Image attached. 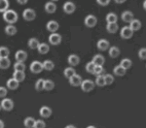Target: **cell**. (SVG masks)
Returning <instances> with one entry per match:
<instances>
[{
	"label": "cell",
	"instance_id": "1",
	"mask_svg": "<svg viewBox=\"0 0 146 128\" xmlns=\"http://www.w3.org/2000/svg\"><path fill=\"white\" fill-rule=\"evenodd\" d=\"M3 18L9 24H14L18 20V14L14 10H8L3 13Z\"/></svg>",
	"mask_w": 146,
	"mask_h": 128
},
{
	"label": "cell",
	"instance_id": "2",
	"mask_svg": "<svg viewBox=\"0 0 146 128\" xmlns=\"http://www.w3.org/2000/svg\"><path fill=\"white\" fill-rule=\"evenodd\" d=\"M95 85L96 83L92 80H84L81 83V88L84 92H90L95 88Z\"/></svg>",
	"mask_w": 146,
	"mask_h": 128
},
{
	"label": "cell",
	"instance_id": "3",
	"mask_svg": "<svg viewBox=\"0 0 146 128\" xmlns=\"http://www.w3.org/2000/svg\"><path fill=\"white\" fill-rule=\"evenodd\" d=\"M23 17L25 20H27V22H32V20L36 18V13H35V11L33 10V9L28 8V9H25V10L23 11Z\"/></svg>",
	"mask_w": 146,
	"mask_h": 128
},
{
	"label": "cell",
	"instance_id": "4",
	"mask_svg": "<svg viewBox=\"0 0 146 128\" xmlns=\"http://www.w3.org/2000/svg\"><path fill=\"white\" fill-rule=\"evenodd\" d=\"M44 70V67H43V63L39 61H33L31 64H30V71L34 74H38V73H41L42 71Z\"/></svg>",
	"mask_w": 146,
	"mask_h": 128
},
{
	"label": "cell",
	"instance_id": "5",
	"mask_svg": "<svg viewBox=\"0 0 146 128\" xmlns=\"http://www.w3.org/2000/svg\"><path fill=\"white\" fill-rule=\"evenodd\" d=\"M1 108L4 111H12L14 108V102L9 98L3 99L1 102Z\"/></svg>",
	"mask_w": 146,
	"mask_h": 128
},
{
	"label": "cell",
	"instance_id": "6",
	"mask_svg": "<svg viewBox=\"0 0 146 128\" xmlns=\"http://www.w3.org/2000/svg\"><path fill=\"white\" fill-rule=\"evenodd\" d=\"M133 31L131 29L129 26H124L123 28L121 29V32H120V35L123 39H129L133 37Z\"/></svg>",
	"mask_w": 146,
	"mask_h": 128
},
{
	"label": "cell",
	"instance_id": "7",
	"mask_svg": "<svg viewBox=\"0 0 146 128\" xmlns=\"http://www.w3.org/2000/svg\"><path fill=\"white\" fill-rule=\"evenodd\" d=\"M49 42H50V44H52L53 46L58 45V44H60V42H62V36H60V34H58V33H52L50 36H49Z\"/></svg>",
	"mask_w": 146,
	"mask_h": 128
},
{
	"label": "cell",
	"instance_id": "8",
	"mask_svg": "<svg viewBox=\"0 0 146 128\" xmlns=\"http://www.w3.org/2000/svg\"><path fill=\"white\" fill-rule=\"evenodd\" d=\"M76 10V5H75L73 2L71 1H67L63 4V11L65 12L66 14H72L74 13V11Z\"/></svg>",
	"mask_w": 146,
	"mask_h": 128
},
{
	"label": "cell",
	"instance_id": "9",
	"mask_svg": "<svg viewBox=\"0 0 146 128\" xmlns=\"http://www.w3.org/2000/svg\"><path fill=\"white\" fill-rule=\"evenodd\" d=\"M96 22H98V18H96L94 15H89L85 18V24L88 27H94L96 26Z\"/></svg>",
	"mask_w": 146,
	"mask_h": 128
},
{
	"label": "cell",
	"instance_id": "10",
	"mask_svg": "<svg viewBox=\"0 0 146 128\" xmlns=\"http://www.w3.org/2000/svg\"><path fill=\"white\" fill-rule=\"evenodd\" d=\"M46 27L48 29V31L52 32V33H56V31L58 29L60 25H58V22H56V20H50V22L47 23Z\"/></svg>",
	"mask_w": 146,
	"mask_h": 128
},
{
	"label": "cell",
	"instance_id": "11",
	"mask_svg": "<svg viewBox=\"0 0 146 128\" xmlns=\"http://www.w3.org/2000/svg\"><path fill=\"white\" fill-rule=\"evenodd\" d=\"M82 81H82V78L79 75H77V74H75L74 76H72L69 79V83L72 87H79V85H81Z\"/></svg>",
	"mask_w": 146,
	"mask_h": 128
},
{
	"label": "cell",
	"instance_id": "12",
	"mask_svg": "<svg viewBox=\"0 0 146 128\" xmlns=\"http://www.w3.org/2000/svg\"><path fill=\"white\" fill-rule=\"evenodd\" d=\"M15 57L18 62H23L27 60V52H25V51H23V50H19L18 52L16 53Z\"/></svg>",
	"mask_w": 146,
	"mask_h": 128
},
{
	"label": "cell",
	"instance_id": "13",
	"mask_svg": "<svg viewBox=\"0 0 146 128\" xmlns=\"http://www.w3.org/2000/svg\"><path fill=\"white\" fill-rule=\"evenodd\" d=\"M39 114H40V116H41L42 117L47 118V117H49V116H51L52 109L50 108V107H48V106H43L41 109H40Z\"/></svg>",
	"mask_w": 146,
	"mask_h": 128
},
{
	"label": "cell",
	"instance_id": "14",
	"mask_svg": "<svg viewBox=\"0 0 146 128\" xmlns=\"http://www.w3.org/2000/svg\"><path fill=\"white\" fill-rule=\"evenodd\" d=\"M122 20H124L125 22H129L131 23L133 20V14L129 11H125L121 16Z\"/></svg>",
	"mask_w": 146,
	"mask_h": 128
},
{
	"label": "cell",
	"instance_id": "15",
	"mask_svg": "<svg viewBox=\"0 0 146 128\" xmlns=\"http://www.w3.org/2000/svg\"><path fill=\"white\" fill-rule=\"evenodd\" d=\"M109 42L107 40H105V39H100V40H98V49L100 51H106L108 48H109Z\"/></svg>",
	"mask_w": 146,
	"mask_h": 128
},
{
	"label": "cell",
	"instance_id": "16",
	"mask_svg": "<svg viewBox=\"0 0 146 128\" xmlns=\"http://www.w3.org/2000/svg\"><path fill=\"white\" fill-rule=\"evenodd\" d=\"M92 61H93L96 66H103V64H104V62H105V59L101 54H96L95 56L93 57Z\"/></svg>",
	"mask_w": 146,
	"mask_h": 128
},
{
	"label": "cell",
	"instance_id": "17",
	"mask_svg": "<svg viewBox=\"0 0 146 128\" xmlns=\"http://www.w3.org/2000/svg\"><path fill=\"white\" fill-rule=\"evenodd\" d=\"M67 61L71 66H76V65L79 64L80 58L78 55H76V54H70L67 58Z\"/></svg>",
	"mask_w": 146,
	"mask_h": 128
},
{
	"label": "cell",
	"instance_id": "18",
	"mask_svg": "<svg viewBox=\"0 0 146 128\" xmlns=\"http://www.w3.org/2000/svg\"><path fill=\"white\" fill-rule=\"evenodd\" d=\"M56 10V5L55 3H54V2L49 1V2H47V3L45 4V11L48 14L55 13Z\"/></svg>",
	"mask_w": 146,
	"mask_h": 128
},
{
	"label": "cell",
	"instance_id": "19",
	"mask_svg": "<svg viewBox=\"0 0 146 128\" xmlns=\"http://www.w3.org/2000/svg\"><path fill=\"white\" fill-rule=\"evenodd\" d=\"M11 65V61L8 57H0V68L8 69Z\"/></svg>",
	"mask_w": 146,
	"mask_h": 128
},
{
	"label": "cell",
	"instance_id": "20",
	"mask_svg": "<svg viewBox=\"0 0 146 128\" xmlns=\"http://www.w3.org/2000/svg\"><path fill=\"white\" fill-rule=\"evenodd\" d=\"M19 81L17 80H15L14 78L12 79H9L8 81H7V87H8V88H10V89H17V88L19 87Z\"/></svg>",
	"mask_w": 146,
	"mask_h": 128
},
{
	"label": "cell",
	"instance_id": "21",
	"mask_svg": "<svg viewBox=\"0 0 146 128\" xmlns=\"http://www.w3.org/2000/svg\"><path fill=\"white\" fill-rule=\"evenodd\" d=\"M27 45H28V47H29V49H31V50H35V49H38L40 43H39L38 39L30 38L29 40H28Z\"/></svg>",
	"mask_w": 146,
	"mask_h": 128
},
{
	"label": "cell",
	"instance_id": "22",
	"mask_svg": "<svg viewBox=\"0 0 146 128\" xmlns=\"http://www.w3.org/2000/svg\"><path fill=\"white\" fill-rule=\"evenodd\" d=\"M37 50H38L39 53H41V54H46L50 51V47H49V45H47L46 43H40Z\"/></svg>",
	"mask_w": 146,
	"mask_h": 128
},
{
	"label": "cell",
	"instance_id": "23",
	"mask_svg": "<svg viewBox=\"0 0 146 128\" xmlns=\"http://www.w3.org/2000/svg\"><path fill=\"white\" fill-rule=\"evenodd\" d=\"M13 78L20 83V81H23L25 80V72H23V71H15L13 74Z\"/></svg>",
	"mask_w": 146,
	"mask_h": 128
},
{
	"label": "cell",
	"instance_id": "24",
	"mask_svg": "<svg viewBox=\"0 0 146 128\" xmlns=\"http://www.w3.org/2000/svg\"><path fill=\"white\" fill-rule=\"evenodd\" d=\"M35 122H36V120L34 119L33 117H31V116H28L25 119V126L27 128H34V125H35Z\"/></svg>",
	"mask_w": 146,
	"mask_h": 128
},
{
	"label": "cell",
	"instance_id": "25",
	"mask_svg": "<svg viewBox=\"0 0 146 128\" xmlns=\"http://www.w3.org/2000/svg\"><path fill=\"white\" fill-rule=\"evenodd\" d=\"M129 27L133 31H137L141 28V22L138 20H133V22L129 23Z\"/></svg>",
	"mask_w": 146,
	"mask_h": 128
},
{
	"label": "cell",
	"instance_id": "26",
	"mask_svg": "<svg viewBox=\"0 0 146 128\" xmlns=\"http://www.w3.org/2000/svg\"><path fill=\"white\" fill-rule=\"evenodd\" d=\"M126 69H124L123 67L121 66V65H118V66H116L113 70V72H114V74L116 76H119V77H123L124 75H126Z\"/></svg>",
	"mask_w": 146,
	"mask_h": 128
},
{
	"label": "cell",
	"instance_id": "27",
	"mask_svg": "<svg viewBox=\"0 0 146 128\" xmlns=\"http://www.w3.org/2000/svg\"><path fill=\"white\" fill-rule=\"evenodd\" d=\"M5 33L9 36H13L17 33V27H15L13 24H9L5 27Z\"/></svg>",
	"mask_w": 146,
	"mask_h": 128
},
{
	"label": "cell",
	"instance_id": "28",
	"mask_svg": "<svg viewBox=\"0 0 146 128\" xmlns=\"http://www.w3.org/2000/svg\"><path fill=\"white\" fill-rule=\"evenodd\" d=\"M109 55L111 56L112 58H116L119 56L120 54V50L119 48H117V47H111V48L109 49Z\"/></svg>",
	"mask_w": 146,
	"mask_h": 128
},
{
	"label": "cell",
	"instance_id": "29",
	"mask_svg": "<svg viewBox=\"0 0 146 128\" xmlns=\"http://www.w3.org/2000/svg\"><path fill=\"white\" fill-rule=\"evenodd\" d=\"M122 67H123L124 69L128 70L131 67V65H133V62H131V59H129V58H124V59H122L121 63H120Z\"/></svg>",
	"mask_w": 146,
	"mask_h": 128
},
{
	"label": "cell",
	"instance_id": "30",
	"mask_svg": "<svg viewBox=\"0 0 146 128\" xmlns=\"http://www.w3.org/2000/svg\"><path fill=\"white\" fill-rule=\"evenodd\" d=\"M54 87H55V83H54L52 80H45V83H44V89L47 90V91H50V90H53Z\"/></svg>",
	"mask_w": 146,
	"mask_h": 128
},
{
	"label": "cell",
	"instance_id": "31",
	"mask_svg": "<svg viewBox=\"0 0 146 128\" xmlns=\"http://www.w3.org/2000/svg\"><path fill=\"white\" fill-rule=\"evenodd\" d=\"M118 24L116 23H107L106 25V30L109 33H115V32L118 30Z\"/></svg>",
	"mask_w": 146,
	"mask_h": 128
},
{
	"label": "cell",
	"instance_id": "32",
	"mask_svg": "<svg viewBox=\"0 0 146 128\" xmlns=\"http://www.w3.org/2000/svg\"><path fill=\"white\" fill-rule=\"evenodd\" d=\"M75 74H76L75 73V70L73 69L72 67H67V68L64 70V72H63V75H64L65 78H67L68 80H69L72 76H74Z\"/></svg>",
	"mask_w": 146,
	"mask_h": 128
},
{
	"label": "cell",
	"instance_id": "33",
	"mask_svg": "<svg viewBox=\"0 0 146 128\" xmlns=\"http://www.w3.org/2000/svg\"><path fill=\"white\" fill-rule=\"evenodd\" d=\"M43 67L47 71H52V70L55 68V64H54V62L51 61V60H45V61L43 62Z\"/></svg>",
	"mask_w": 146,
	"mask_h": 128
},
{
	"label": "cell",
	"instance_id": "34",
	"mask_svg": "<svg viewBox=\"0 0 146 128\" xmlns=\"http://www.w3.org/2000/svg\"><path fill=\"white\" fill-rule=\"evenodd\" d=\"M95 83L98 87H104V85H106V83H105V80H104V76H98V77H96V81H95Z\"/></svg>",
	"mask_w": 146,
	"mask_h": 128
},
{
	"label": "cell",
	"instance_id": "35",
	"mask_svg": "<svg viewBox=\"0 0 146 128\" xmlns=\"http://www.w3.org/2000/svg\"><path fill=\"white\" fill-rule=\"evenodd\" d=\"M117 16L114 13H109L106 16V22L107 23H116L117 22Z\"/></svg>",
	"mask_w": 146,
	"mask_h": 128
},
{
	"label": "cell",
	"instance_id": "36",
	"mask_svg": "<svg viewBox=\"0 0 146 128\" xmlns=\"http://www.w3.org/2000/svg\"><path fill=\"white\" fill-rule=\"evenodd\" d=\"M44 83H45V80H43V79L37 80V81L35 83V89H36L37 91L43 90L44 89Z\"/></svg>",
	"mask_w": 146,
	"mask_h": 128
},
{
	"label": "cell",
	"instance_id": "37",
	"mask_svg": "<svg viewBox=\"0 0 146 128\" xmlns=\"http://www.w3.org/2000/svg\"><path fill=\"white\" fill-rule=\"evenodd\" d=\"M8 7H9L8 0H1L0 1V11L2 13H5L6 11H8Z\"/></svg>",
	"mask_w": 146,
	"mask_h": 128
},
{
	"label": "cell",
	"instance_id": "38",
	"mask_svg": "<svg viewBox=\"0 0 146 128\" xmlns=\"http://www.w3.org/2000/svg\"><path fill=\"white\" fill-rule=\"evenodd\" d=\"M14 69H15V71H23L25 72V65L23 62H16L15 64H14Z\"/></svg>",
	"mask_w": 146,
	"mask_h": 128
},
{
	"label": "cell",
	"instance_id": "39",
	"mask_svg": "<svg viewBox=\"0 0 146 128\" xmlns=\"http://www.w3.org/2000/svg\"><path fill=\"white\" fill-rule=\"evenodd\" d=\"M96 66V65L94 63L93 61L89 62V63H87V65H86V71L90 74H94V71H95Z\"/></svg>",
	"mask_w": 146,
	"mask_h": 128
},
{
	"label": "cell",
	"instance_id": "40",
	"mask_svg": "<svg viewBox=\"0 0 146 128\" xmlns=\"http://www.w3.org/2000/svg\"><path fill=\"white\" fill-rule=\"evenodd\" d=\"M9 54H10V52H9L8 49L6 47L2 46L0 48V57H8Z\"/></svg>",
	"mask_w": 146,
	"mask_h": 128
},
{
	"label": "cell",
	"instance_id": "41",
	"mask_svg": "<svg viewBox=\"0 0 146 128\" xmlns=\"http://www.w3.org/2000/svg\"><path fill=\"white\" fill-rule=\"evenodd\" d=\"M103 72H104V68H103L102 66H96L95 71H94V75L96 76V77L101 76Z\"/></svg>",
	"mask_w": 146,
	"mask_h": 128
},
{
	"label": "cell",
	"instance_id": "42",
	"mask_svg": "<svg viewBox=\"0 0 146 128\" xmlns=\"http://www.w3.org/2000/svg\"><path fill=\"white\" fill-rule=\"evenodd\" d=\"M104 80H105V83H106L107 85H111V83L114 81V77L112 75H110V74H106V75H104Z\"/></svg>",
	"mask_w": 146,
	"mask_h": 128
},
{
	"label": "cell",
	"instance_id": "43",
	"mask_svg": "<svg viewBox=\"0 0 146 128\" xmlns=\"http://www.w3.org/2000/svg\"><path fill=\"white\" fill-rule=\"evenodd\" d=\"M138 56L141 60H145L146 59V48H141L138 51Z\"/></svg>",
	"mask_w": 146,
	"mask_h": 128
},
{
	"label": "cell",
	"instance_id": "44",
	"mask_svg": "<svg viewBox=\"0 0 146 128\" xmlns=\"http://www.w3.org/2000/svg\"><path fill=\"white\" fill-rule=\"evenodd\" d=\"M46 127V123L41 119H38L36 120L35 122V125H34V128H45Z\"/></svg>",
	"mask_w": 146,
	"mask_h": 128
},
{
	"label": "cell",
	"instance_id": "45",
	"mask_svg": "<svg viewBox=\"0 0 146 128\" xmlns=\"http://www.w3.org/2000/svg\"><path fill=\"white\" fill-rule=\"evenodd\" d=\"M7 95V89L4 87H0V96L3 98V97H5Z\"/></svg>",
	"mask_w": 146,
	"mask_h": 128
},
{
	"label": "cell",
	"instance_id": "46",
	"mask_svg": "<svg viewBox=\"0 0 146 128\" xmlns=\"http://www.w3.org/2000/svg\"><path fill=\"white\" fill-rule=\"evenodd\" d=\"M109 0H104V1H103V0H98V1H96V3L98 4H100V6H107L108 4H109Z\"/></svg>",
	"mask_w": 146,
	"mask_h": 128
},
{
	"label": "cell",
	"instance_id": "47",
	"mask_svg": "<svg viewBox=\"0 0 146 128\" xmlns=\"http://www.w3.org/2000/svg\"><path fill=\"white\" fill-rule=\"evenodd\" d=\"M18 3L19 4H27V0H18Z\"/></svg>",
	"mask_w": 146,
	"mask_h": 128
},
{
	"label": "cell",
	"instance_id": "48",
	"mask_svg": "<svg viewBox=\"0 0 146 128\" xmlns=\"http://www.w3.org/2000/svg\"><path fill=\"white\" fill-rule=\"evenodd\" d=\"M0 124H1L0 128H4V121H3V120H0Z\"/></svg>",
	"mask_w": 146,
	"mask_h": 128
},
{
	"label": "cell",
	"instance_id": "49",
	"mask_svg": "<svg viewBox=\"0 0 146 128\" xmlns=\"http://www.w3.org/2000/svg\"><path fill=\"white\" fill-rule=\"evenodd\" d=\"M64 128H76V127H75L74 125H71V124H70V125H67V126H65Z\"/></svg>",
	"mask_w": 146,
	"mask_h": 128
},
{
	"label": "cell",
	"instance_id": "50",
	"mask_svg": "<svg viewBox=\"0 0 146 128\" xmlns=\"http://www.w3.org/2000/svg\"><path fill=\"white\" fill-rule=\"evenodd\" d=\"M143 8H144V10L146 11V0L143 2Z\"/></svg>",
	"mask_w": 146,
	"mask_h": 128
},
{
	"label": "cell",
	"instance_id": "51",
	"mask_svg": "<svg viewBox=\"0 0 146 128\" xmlns=\"http://www.w3.org/2000/svg\"><path fill=\"white\" fill-rule=\"evenodd\" d=\"M115 2H116V3H124V0H123V1H115Z\"/></svg>",
	"mask_w": 146,
	"mask_h": 128
},
{
	"label": "cell",
	"instance_id": "52",
	"mask_svg": "<svg viewBox=\"0 0 146 128\" xmlns=\"http://www.w3.org/2000/svg\"><path fill=\"white\" fill-rule=\"evenodd\" d=\"M87 128H96V127L95 126H92V125H91V126H88Z\"/></svg>",
	"mask_w": 146,
	"mask_h": 128
}]
</instances>
